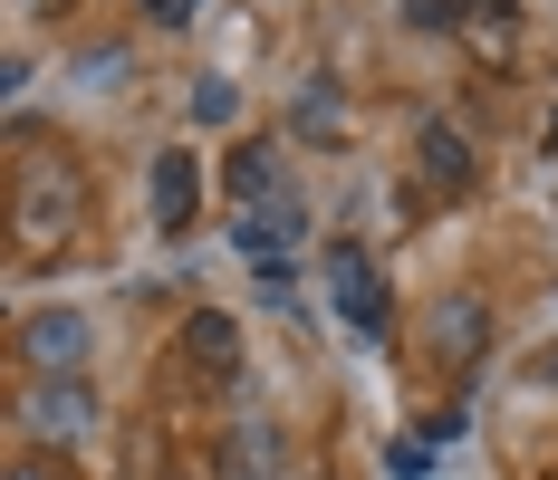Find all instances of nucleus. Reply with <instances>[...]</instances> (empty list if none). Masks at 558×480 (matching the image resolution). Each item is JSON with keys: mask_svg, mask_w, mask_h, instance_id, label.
I'll list each match as a JSON object with an SVG mask.
<instances>
[{"mask_svg": "<svg viewBox=\"0 0 558 480\" xmlns=\"http://www.w3.org/2000/svg\"><path fill=\"white\" fill-rule=\"evenodd\" d=\"M434 327H444V346H482V308H444Z\"/></svg>", "mask_w": 558, "mask_h": 480, "instance_id": "nucleus-11", "label": "nucleus"}, {"mask_svg": "<svg viewBox=\"0 0 558 480\" xmlns=\"http://www.w3.org/2000/svg\"><path fill=\"white\" fill-rule=\"evenodd\" d=\"M231 250H241L251 269H289V250H299V212H289V202H279V212H241Z\"/></svg>", "mask_w": 558, "mask_h": 480, "instance_id": "nucleus-4", "label": "nucleus"}, {"mask_svg": "<svg viewBox=\"0 0 558 480\" xmlns=\"http://www.w3.org/2000/svg\"><path fill=\"white\" fill-rule=\"evenodd\" d=\"M20 346H29V366H39V374H58V366L87 356V318H77V308H49V318L20 327Z\"/></svg>", "mask_w": 558, "mask_h": 480, "instance_id": "nucleus-3", "label": "nucleus"}, {"mask_svg": "<svg viewBox=\"0 0 558 480\" xmlns=\"http://www.w3.org/2000/svg\"><path fill=\"white\" fill-rule=\"evenodd\" d=\"M231 107H241V97H231V77H203V87H193V115H203V125H222Z\"/></svg>", "mask_w": 558, "mask_h": 480, "instance_id": "nucleus-10", "label": "nucleus"}, {"mask_svg": "<svg viewBox=\"0 0 558 480\" xmlns=\"http://www.w3.org/2000/svg\"><path fill=\"white\" fill-rule=\"evenodd\" d=\"M20 480H39V471H20Z\"/></svg>", "mask_w": 558, "mask_h": 480, "instance_id": "nucleus-13", "label": "nucleus"}, {"mask_svg": "<svg viewBox=\"0 0 558 480\" xmlns=\"http://www.w3.org/2000/svg\"><path fill=\"white\" fill-rule=\"evenodd\" d=\"M20 241H29V250H49L58 231H68V221H77V183H68V173H58V163H29V173H20Z\"/></svg>", "mask_w": 558, "mask_h": 480, "instance_id": "nucleus-1", "label": "nucleus"}, {"mask_svg": "<svg viewBox=\"0 0 558 480\" xmlns=\"http://www.w3.org/2000/svg\"><path fill=\"white\" fill-rule=\"evenodd\" d=\"M145 10H155L165 29H183V20H193V0H145Z\"/></svg>", "mask_w": 558, "mask_h": 480, "instance_id": "nucleus-12", "label": "nucleus"}, {"mask_svg": "<svg viewBox=\"0 0 558 480\" xmlns=\"http://www.w3.org/2000/svg\"><path fill=\"white\" fill-rule=\"evenodd\" d=\"M424 173H434V183H472V145H462V135H444V125H424Z\"/></svg>", "mask_w": 558, "mask_h": 480, "instance_id": "nucleus-9", "label": "nucleus"}, {"mask_svg": "<svg viewBox=\"0 0 558 480\" xmlns=\"http://www.w3.org/2000/svg\"><path fill=\"white\" fill-rule=\"evenodd\" d=\"M97 423V394L87 384H29V432H49V442H77V432Z\"/></svg>", "mask_w": 558, "mask_h": 480, "instance_id": "nucleus-2", "label": "nucleus"}, {"mask_svg": "<svg viewBox=\"0 0 558 480\" xmlns=\"http://www.w3.org/2000/svg\"><path fill=\"white\" fill-rule=\"evenodd\" d=\"M328 288H337V318L356 327V336H376V327H386V298L366 288V260H356V250H328Z\"/></svg>", "mask_w": 558, "mask_h": 480, "instance_id": "nucleus-5", "label": "nucleus"}, {"mask_svg": "<svg viewBox=\"0 0 558 480\" xmlns=\"http://www.w3.org/2000/svg\"><path fill=\"white\" fill-rule=\"evenodd\" d=\"M231 202H241V212H279V155L270 145L231 155Z\"/></svg>", "mask_w": 558, "mask_h": 480, "instance_id": "nucleus-6", "label": "nucleus"}, {"mask_svg": "<svg viewBox=\"0 0 558 480\" xmlns=\"http://www.w3.org/2000/svg\"><path fill=\"white\" fill-rule=\"evenodd\" d=\"M183 336H193V366H241V327H231V318H193V327H183Z\"/></svg>", "mask_w": 558, "mask_h": 480, "instance_id": "nucleus-8", "label": "nucleus"}, {"mask_svg": "<svg viewBox=\"0 0 558 480\" xmlns=\"http://www.w3.org/2000/svg\"><path fill=\"white\" fill-rule=\"evenodd\" d=\"M193 183H203V173H193V155H165V163H155V221H165V231H183V221H193Z\"/></svg>", "mask_w": 558, "mask_h": 480, "instance_id": "nucleus-7", "label": "nucleus"}]
</instances>
